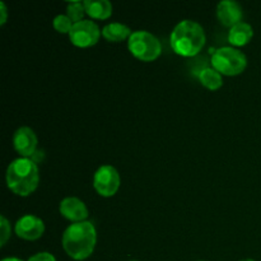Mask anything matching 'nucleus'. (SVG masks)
Listing matches in <instances>:
<instances>
[{"mask_svg":"<svg viewBox=\"0 0 261 261\" xmlns=\"http://www.w3.org/2000/svg\"><path fill=\"white\" fill-rule=\"evenodd\" d=\"M63 247L74 260H86L94 251L97 244V232L91 222L73 223L63 234Z\"/></svg>","mask_w":261,"mask_h":261,"instance_id":"obj_1","label":"nucleus"},{"mask_svg":"<svg viewBox=\"0 0 261 261\" xmlns=\"http://www.w3.org/2000/svg\"><path fill=\"white\" fill-rule=\"evenodd\" d=\"M7 186L18 196H28L40 182L37 163L31 158H17L7 168Z\"/></svg>","mask_w":261,"mask_h":261,"instance_id":"obj_2","label":"nucleus"},{"mask_svg":"<svg viewBox=\"0 0 261 261\" xmlns=\"http://www.w3.org/2000/svg\"><path fill=\"white\" fill-rule=\"evenodd\" d=\"M171 47L176 54L185 58L195 56L205 45V32L199 23L194 20H181L171 33Z\"/></svg>","mask_w":261,"mask_h":261,"instance_id":"obj_3","label":"nucleus"},{"mask_svg":"<svg viewBox=\"0 0 261 261\" xmlns=\"http://www.w3.org/2000/svg\"><path fill=\"white\" fill-rule=\"evenodd\" d=\"M246 66V55L236 47H221L212 56V68L216 69L222 75H239L245 71Z\"/></svg>","mask_w":261,"mask_h":261,"instance_id":"obj_4","label":"nucleus"},{"mask_svg":"<svg viewBox=\"0 0 261 261\" xmlns=\"http://www.w3.org/2000/svg\"><path fill=\"white\" fill-rule=\"evenodd\" d=\"M129 51L142 61H153L160 58L162 45L155 36L148 31H135L127 40Z\"/></svg>","mask_w":261,"mask_h":261,"instance_id":"obj_5","label":"nucleus"},{"mask_svg":"<svg viewBox=\"0 0 261 261\" xmlns=\"http://www.w3.org/2000/svg\"><path fill=\"white\" fill-rule=\"evenodd\" d=\"M93 188L103 198L114 196L120 188V175L116 168L110 165L101 166L94 173Z\"/></svg>","mask_w":261,"mask_h":261,"instance_id":"obj_6","label":"nucleus"},{"mask_svg":"<svg viewBox=\"0 0 261 261\" xmlns=\"http://www.w3.org/2000/svg\"><path fill=\"white\" fill-rule=\"evenodd\" d=\"M102 31L94 22L83 19L78 23H74L69 38L70 42L76 47H91L98 42Z\"/></svg>","mask_w":261,"mask_h":261,"instance_id":"obj_7","label":"nucleus"},{"mask_svg":"<svg viewBox=\"0 0 261 261\" xmlns=\"http://www.w3.org/2000/svg\"><path fill=\"white\" fill-rule=\"evenodd\" d=\"M43 232H45L43 221L33 214L23 216L15 223V234L25 241H36L41 239Z\"/></svg>","mask_w":261,"mask_h":261,"instance_id":"obj_8","label":"nucleus"},{"mask_svg":"<svg viewBox=\"0 0 261 261\" xmlns=\"http://www.w3.org/2000/svg\"><path fill=\"white\" fill-rule=\"evenodd\" d=\"M13 145L22 158H32L37 152V137L31 127L22 126L14 133Z\"/></svg>","mask_w":261,"mask_h":261,"instance_id":"obj_9","label":"nucleus"},{"mask_svg":"<svg viewBox=\"0 0 261 261\" xmlns=\"http://www.w3.org/2000/svg\"><path fill=\"white\" fill-rule=\"evenodd\" d=\"M60 214L68 221L79 223L88 218V208L78 198H65L59 206Z\"/></svg>","mask_w":261,"mask_h":261,"instance_id":"obj_10","label":"nucleus"},{"mask_svg":"<svg viewBox=\"0 0 261 261\" xmlns=\"http://www.w3.org/2000/svg\"><path fill=\"white\" fill-rule=\"evenodd\" d=\"M217 17L224 27L232 28L242 22V9L239 3L233 0H223L217 7Z\"/></svg>","mask_w":261,"mask_h":261,"instance_id":"obj_11","label":"nucleus"},{"mask_svg":"<svg viewBox=\"0 0 261 261\" xmlns=\"http://www.w3.org/2000/svg\"><path fill=\"white\" fill-rule=\"evenodd\" d=\"M254 36L252 27L246 22H240L232 28H229L228 32V41L233 47H240L245 46L251 41Z\"/></svg>","mask_w":261,"mask_h":261,"instance_id":"obj_12","label":"nucleus"},{"mask_svg":"<svg viewBox=\"0 0 261 261\" xmlns=\"http://www.w3.org/2000/svg\"><path fill=\"white\" fill-rule=\"evenodd\" d=\"M84 8L93 19H107L112 14V4L109 0H84Z\"/></svg>","mask_w":261,"mask_h":261,"instance_id":"obj_13","label":"nucleus"},{"mask_svg":"<svg viewBox=\"0 0 261 261\" xmlns=\"http://www.w3.org/2000/svg\"><path fill=\"white\" fill-rule=\"evenodd\" d=\"M132 35V30L122 23H110L102 30V36L110 42H121L126 38L129 40Z\"/></svg>","mask_w":261,"mask_h":261,"instance_id":"obj_14","label":"nucleus"},{"mask_svg":"<svg viewBox=\"0 0 261 261\" xmlns=\"http://www.w3.org/2000/svg\"><path fill=\"white\" fill-rule=\"evenodd\" d=\"M199 82L201 83V86L211 89V91H217L223 86L222 74L213 68L201 69L200 73H199Z\"/></svg>","mask_w":261,"mask_h":261,"instance_id":"obj_15","label":"nucleus"},{"mask_svg":"<svg viewBox=\"0 0 261 261\" xmlns=\"http://www.w3.org/2000/svg\"><path fill=\"white\" fill-rule=\"evenodd\" d=\"M84 14L86 13V8H84V2H70L68 3L66 7V15L73 20V23H78L83 20Z\"/></svg>","mask_w":261,"mask_h":261,"instance_id":"obj_16","label":"nucleus"},{"mask_svg":"<svg viewBox=\"0 0 261 261\" xmlns=\"http://www.w3.org/2000/svg\"><path fill=\"white\" fill-rule=\"evenodd\" d=\"M73 24H74L73 20H71L68 15H64V14L56 15V17L54 18V22H53L54 28H55L59 33H68V35L70 33L71 28H73Z\"/></svg>","mask_w":261,"mask_h":261,"instance_id":"obj_17","label":"nucleus"},{"mask_svg":"<svg viewBox=\"0 0 261 261\" xmlns=\"http://www.w3.org/2000/svg\"><path fill=\"white\" fill-rule=\"evenodd\" d=\"M10 233H12V228L8 222V219L4 216L0 217V246H4L10 239Z\"/></svg>","mask_w":261,"mask_h":261,"instance_id":"obj_18","label":"nucleus"},{"mask_svg":"<svg viewBox=\"0 0 261 261\" xmlns=\"http://www.w3.org/2000/svg\"><path fill=\"white\" fill-rule=\"evenodd\" d=\"M28 261H56V259L50 252H38V254L31 256Z\"/></svg>","mask_w":261,"mask_h":261,"instance_id":"obj_19","label":"nucleus"},{"mask_svg":"<svg viewBox=\"0 0 261 261\" xmlns=\"http://www.w3.org/2000/svg\"><path fill=\"white\" fill-rule=\"evenodd\" d=\"M8 19V9L4 3H0V25L5 24Z\"/></svg>","mask_w":261,"mask_h":261,"instance_id":"obj_20","label":"nucleus"},{"mask_svg":"<svg viewBox=\"0 0 261 261\" xmlns=\"http://www.w3.org/2000/svg\"><path fill=\"white\" fill-rule=\"evenodd\" d=\"M2 261H22V260L17 259V257H7V259H4V260H2Z\"/></svg>","mask_w":261,"mask_h":261,"instance_id":"obj_21","label":"nucleus"},{"mask_svg":"<svg viewBox=\"0 0 261 261\" xmlns=\"http://www.w3.org/2000/svg\"><path fill=\"white\" fill-rule=\"evenodd\" d=\"M241 261H255V260H252V259H245V260H241Z\"/></svg>","mask_w":261,"mask_h":261,"instance_id":"obj_22","label":"nucleus"},{"mask_svg":"<svg viewBox=\"0 0 261 261\" xmlns=\"http://www.w3.org/2000/svg\"><path fill=\"white\" fill-rule=\"evenodd\" d=\"M200 261H204V260H200Z\"/></svg>","mask_w":261,"mask_h":261,"instance_id":"obj_23","label":"nucleus"},{"mask_svg":"<svg viewBox=\"0 0 261 261\" xmlns=\"http://www.w3.org/2000/svg\"><path fill=\"white\" fill-rule=\"evenodd\" d=\"M133 261H135V260H133Z\"/></svg>","mask_w":261,"mask_h":261,"instance_id":"obj_24","label":"nucleus"}]
</instances>
